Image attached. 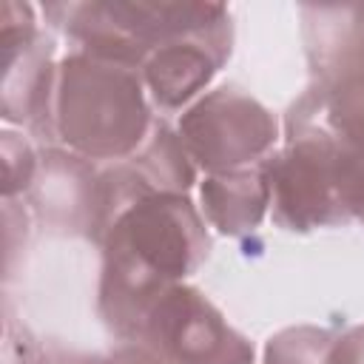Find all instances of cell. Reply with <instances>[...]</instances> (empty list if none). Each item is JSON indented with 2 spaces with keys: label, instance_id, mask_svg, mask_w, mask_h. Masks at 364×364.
<instances>
[{
  "label": "cell",
  "instance_id": "8fae6325",
  "mask_svg": "<svg viewBox=\"0 0 364 364\" xmlns=\"http://www.w3.org/2000/svg\"><path fill=\"white\" fill-rule=\"evenodd\" d=\"M205 222L222 236L253 233L270 210V182L262 162L225 173H205L199 182Z\"/></svg>",
  "mask_w": 364,
  "mask_h": 364
},
{
  "label": "cell",
  "instance_id": "3957f363",
  "mask_svg": "<svg viewBox=\"0 0 364 364\" xmlns=\"http://www.w3.org/2000/svg\"><path fill=\"white\" fill-rule=\"evenodd\" d=\"M299 17L310 85L287 108L284 139L321 128L364 148V3H307Z\"/></svg>",
  "mask_w": 364,
  "mask_h": 364
},
{
  "label": "cell",
  "instance_id": "ba28073f",
  "mask_svg": "<svg viewBox=\"0 0 364 364\" xmlns=\"http://www.w3.org/2000/svg\"><path fill=\"white\" fill-rule=\"evenodd\" d=\"M136 344L171 364H253L256 350L193 284H171L148 307Z\"/></svg>",
  "mask_w": 364,
  "mask_h": 364
},
{
  "label": "cell",
  "instance_id": "4fadbf2b",
  "mask_svg": "<svg viewBox=\"0 0 364 364\" xmlns=\"http://www.w3.org/2000/svg\"><path fill=\"white\" fill-rule=\"evenodd\" d=\"M336 333L316 324H296L273 333L264 344V364H327Z\"/></svg>",
  "mask_w": 364,
  "mask_h": 364
},
{
  "label": "cell",
  "instance_id": "d6986e66",
  "mask_svg": "<svg viewBox=\"0 0 364 364\" xmlns=\"http://www.w3.org/2000/svg\"><path fill=\"white\" fill-rule=\"evenodd\" d=\"M105 364H171L165 361L162 355H156L151 347L145 344H136V341H122L117 344L108 355H105Z\"/></svg>",
  "mask_w": 364,
  "mask_h": 364
},
{
  "label": "cell",
  "instance_id": "9a60e30c",
  "mask_svg": "<svg viewBox=\"0 0 364 364\" xmlns=\"http://www.w3.org/2000/svg\"><path fill=\"white\" fill-rule=\"evenodd\" d=\"M0 165H3V179H0L3 199L26 196L34 182L37 165H40V151H34L28 136L17 131H3L0 134Z\"/></svg>",
  "mask_w": 364,
  "mask_h": 364
},
{
  "label": "cell",
  "instance_id": "5bb4252c",
  "mask_svg": "<svg viewBox=\"0 0 364 364\" xmlns=\"http://www.w3.org/2000/svg\"><path fill=\"white\" fill-rule=\"evenodd\" d=\"M6 353L14 358L11 364H105V355L100 353H82L57 341H40L11 318L6 321Z\"/></svg>",
  "mask_w": 364,
  "mask_h": 364
},
{
  "label": "cell",
  "instance_id": "277c9868",
  "mask_svg": "<svg viewBox=\"0 0 364 364\" xmlns=\"http://www.w3.org/2000/svg\"><path fill=\"white\" fill-rule=\"evenodd\" d=\"M43 11L74 51L136 71L159 46L230 23L228 6L202 0H85L48 3Z\"/></svg>",
  "mask_w": 364,
  "mask_h": 364
},
{
  "label": "cell",
  "instance_id": "52a82bcc",
  "mask_svg": "<svg viewBox=\"0 0 364 364\" xmlns=\"http://www.w3.org/2000/svg\"><path fill=\"white\" fill-rule=\"evenodd\" d=\"M0 117L26 128L40 142L54 145L60 63L54 60V37L40 28L34 6L17 0L0 3Z\"/></svg>",
  "mask_w": 364,
  "mask_h": 364
},
{
  "label": "cell",
  "instance_id": "9c48e42d",
  "mask_svg": "<svg viewBox=\"0 0 364 364\" xmlns=\"http://www.w3.org/2000/svg\"><path fill=\"white\" fill-rule=\"evenodd\" d=\"M26 196L37 222L51 233L80 236L100 245L102 208L97 162L60 145H43L40 165Z\"/></svg>",
  "mask_w": 364,
  "mask_h": 364
},
{
  "label": "cell",
  "instance_id": "e0dca14e",
  "mask_svg": "<svg viewBox=\"0 0 364 364\" xmlns=\"http://www.w3.org/2000/svg\"><path fill=\"white\" fill-rule=\"evenodd\" d=\"M3 242H6V276L14 270V253L26 247L28 239V213L17 199H3Z\"/></svg>",
  "mask_w": 364,
  "mask_h": 364
},
{
  "label": "cell",
  "instance_id": "7a4b0ae2",
  "mask_svg": "<svg viewBox=\"0 0 364 364\" xmlns=\"http://www.w3.org/2000/svg\"><path fill=\"white\" fill-rule=\"evenodd\" d=\"M154 102L136 68L68 51L57 65L54 128L63 148L91 162H122L154 128Z\"/></svg>",
  "mask_w": 364,
  "mask_h": 364
},
{
  "label": "cell",
  "instance_id": "2e32d148",
  "mask_svg": "<svg viewBox=\"0 0 364 364\" xmlns=\"http://www.w3.org/2000/svg\"><path fill=\"white\" fill-rule=\"evenodd\" d=\"M338 193L347 219L364 225V148L341 145L338 154Z\"/></svg>",
  "mask_w": 364,
  "mask_h": 364
},
{
  "label": "cell",
  "instance_id": "5b68a950",
  "mask_svg": "<svg viewBox=\"0 0 364 364\" xmlns=\"http://www.w3.org/2000/svg\"><path fill=\"white\" fill-rule=\"evenodd\" d=\"M338 154L341 142L313 128L287 136L284 148L262 162L270 182L273 222L282 230L310 233L350 222L338 193Z\"/></svg>",
  "mask_w": 364,
  "mask_h": 364
},
{
  "label": "cell",
  "instance_id": "7c38bea8",
  "mask_svg": "<svg viewBox=\"0 0 364 364\" xmlns=\"http://www.w3.org/2000/svg\"><path fill=\"white\" fill-rule=\"evenodd\" d=\"M142 188L154 193H188L196 182V165L188 156L179 131L168 119H156L148 139L125 159Z\"/></svg>",
  "mask_w": 364,
  "mask_h": 364
},
{
  "label": "cell",
  "instance_id": "6da1fadb",
  "mask_svg": "<svg viewBox=\"0 0 364 364\" xmlns=\"http://www.w3.org/2000/svg\"><path fill=\"white\" fill-rule=\"evenodd\" d=\"M100 250L97 313L119 341H134L154 299L205 264L210 233L188 193H154L117 216Z\"/></svg>",
  "mask_w": 364,
  "mask_h": 364
},
{
  "label": "cell",
  "instance_id": "30bf717a",
  "mask_svg": "<svg viewBox=\"0 0 364 364\" xmlns=\"http://www.w3.org/2000/svg\"><path fill=\"white\" fill-rule=\"evenodd\" d=\"M233 51V20L159 46L139 68L145 91L159 111L188 108L205 94Z\"/></svg>",
  "mask_w": 364,
  "mask_h": 364
},
{
  "label": "cell",
  "instance_id": "8992f818",
  "mask_svg": "<svg viewBox=\"0 0 364 364\" xmlns=\"http://www.w3.org/2000/svg\"><path fill=\"white\" fill-rule=\"evenodd\" d=\"M182 145L205 173L264 162L279 142L276 117L250 94L222 85L193 100L176 122Z\"/></svg>",
  "mask_w": 364,
  "mask_h": 364
},
{
  "label": "cell",
  "instance_id": "ac0fdd59",
  "mask_svg": "<svg viewBox=\"0 0 364 364\" xmlns=\"http://www.w3.org/2000/svg\"><path fill=\"white\" fill-rule=\"evenodd\" d=\"M327 364H364V324L336 333Z\"/></svg>",
  "mask_w": 364,
  "mask_h": 364
}]
</instances>
